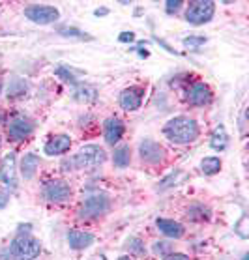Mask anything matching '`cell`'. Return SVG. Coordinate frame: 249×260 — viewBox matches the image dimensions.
I'll return each instance as SVG.
<instances>
[{
  "label": "cell",
  "instance_id": "6da1fadb",
  "mask_svg": "<svg viewBox=\"0 0 249 260\" xmlns=\"http://www.w3.org/2000/svg\"><path fill=\"white\" fill-rule=\"evenodd\" d=\"M163 135L172 144H191L199 139V124L188 116H176L165 124Z\"/></svg>",
  "mask_w": 249,
  "mask_h": 260
},
{
  "label": "cell",
  "instance_id": "7a4b0ae2",
  "mask_svg": "<svg viewBox=\"0 0 249 260\" xmlns=\"http://www.w3.org/2000/svg\"><path fill=\"white\" fill-rule=\"evenodd\" d=\"M107 159L105 150L98 144H86L79 150L75 155H71L70 159H66L62 163V169H66V172L70 171H83V169H94V167L103 165Z\"/></svg>",
  "mask_w": 249,
  "mask_h": 260
},
{
  "label": "cell",
  "instance_id": "3957f363",
  "mask_svg": "<svg viewBox=\"0 0 249 260\" xmlns=\"http://www.w3.org/2000/svg\"><path fill=\"white\" fill-rule=\"evenodd\" d=\"M40 251H42L40 242L32 236H24V234H19L10 245V254L17 260H34L40 254Z\"/></svg>",
  "mask_w": 249,
  "mask_h": 260
},
{
  "label": "cell",
  "instance_id": "277c9868",
  "mask_svg": "<svg viewBox=\"0 0 249 260\" xmlns=\"http://www.w3.org/2000/svg\"><path fill=\"white\" fill-rule=\"evenodd\" d=\"M111 210V199L103 193H94L84 199L83 206L79 210V217L81 219H96L105 215Z\"/></svg>",
  "mask_w": 249,
  "mask_h": 260
},
{
  "label": "cell",
  "instance_id": "5b68a950",
  "mask_svg": "<svg viewBox=\"0 0 249 260\" xmlns=\"http://www.w3.org/2000/svg\"><path fill=\"white\" fill-rule=\"evenodd\" d=\"M213 13H215V2L197 0V2H191L188 10H185V21L190 24L199 26V24L208 23L213 17Z\"/></svg>",
  "mask_w": 249,
  "mask_h": 260
},
{
  "label": "cell",
  "instance_id": "8992f818",
  "mask_svg": "<svg viewBox=\"0 0 249 260\" xmlns=\"http://www.w3.org/2000/svg\"><path fill=\"white\" fill-rule=\"evenodd\" d=\"M24 17L36 24H51L58 21L60 12L54 6H45V4H32L24 10Z\"/></svg>",
  "mask_w": 249,
  "mask_h": 260
},
{
  "label": "cell",
  "instance_id": "52a82bcc",
  "mask_svg": "<svg viewBox=\"0 0 249 260\" xmlns=\"http://www.w3.org/2000/svg\"><path fill=\"white\" fill-rule=\"evenodd\" d=\"M43 197H45L49 202L64 204V202L70 201V197H71L70 183L62 182V180H49V182L43 183Z\"/></svg>",
  "mask_w": 249,
  "mask_h": 260
},
{
  "label": "cell",
  "instance_id": "ba28073f",
  "mask_svg": "<svg viewBox=\"0 0 249 260\" xmlns=\"http://www.w3.org/2000/svg\"><path fill=\"white\" fill-rule=\"evenodd\" d=\"M36 127V122L28 116H15V118L8 124V139L12 142H21L26 137L32 135Z\"/></svg>",
  "mask_w": 249,
  "mask_h": 260
},
{
  "label": "cell",
  "instance_id": "9c48e42d",
  "mask_svg": "<svg viewBox=\"0 0 249 260\" xmlns=\"http://www.w3.org/2000/svg\"><path fill=\"white\" fill-rule=\"evenodd\" d=\"M139 155L144 163L150 165H160L165 159V148L161 146L160 142L152 141V139H144L139 144Z\"/></svg>",
  "mask_w": 249,
  "mask_h": 260
},
{
  "label": "cell",
  "instance_id": "30bf717a",
  "mask_svg": "<svg viewBox=\"0 0 249 260\" xmlns=\"http://www.w3.org/2000/svg\"><path fill=\"white\" fill-rule=\"evenodd\" d=\"M124 131H126V125L118 116H109L103 122V137H105L107 144H111V146L118 144L122 135H124Z\"/></svg>",
  "mask_w": 249,
  "mask_h": 260
},
{
  "label": "cell",
  "instance_id": "8fae6325",
  "mask_svg": "<svg viewBox=\"0 0 249 260\" xmlns=\"http://www.w3.org/2000/svg\"><path fill=\"white\" fill-rule=\"evenodd\" d=\"M142 98H144V88L142 86H130L120 92V107L124 111H137L142 105Z\"/></svg>",
  "mask_w": 249,
  "mask_h": 260
},
{
  "label": "cell",
  "instance_id": "7c38bea8",
  "mask_svg": "<svg viewBox=\"0 0 249 260\" xmlns=\"http://www.w3.org/2000/svg\"><path fill=\"white\" fill-rule=\"evenodd\" d=\"M70 148H71L70 135H54L45 142L43 152H45V155L54 157V155H62V154H66V152H70Z\"/></svg>",
  "mask_w": 249,
  "mask_h": 260
},
{
  "label": "cell",
  "instance_id": "4fadbf2b",
  "mask_svg": "<svg viewBox=\"0 0 249 260\" xmlns=\"http://www.w3.org/2000/svg\"><path fill=\"white\" fill-rule=\"evenodd\" d=\"M212 90L210 86L204 83H195L191 84V88L188 90V100H190L191 105L195 107H202V105H208L210 101H212Z\"/></svg>",
  "mask_w": 249,
  "mask_h": 260
},
{
  "label": "cell",
  "instance_id": "5bb4252c",
  "mask_svg": "<svg viewBox=\"0 0 249 260\" xmlns=\"http://www.w3.org/2000/svg\"><path fill=\"white\" fill-rule=\"evenodd\" d=\"M15 163H17L15 152L6 154L4 157H2V163H0V180L6 183V185H12V187L17 185V178H15Z\"/></svg>",
  "mask_w": 249,
  "mask_h": 260
},
{
  "label": "cell",
  "instance_id": "9a60e30c",
  "mask_svg": "<svg viewBox=\"0 0 249 260\" xmlns=\"http://www.w3.org/2000/svg\"><path fill=\"white\" fill-rule=\"evenodd\" d=\"M96 236L92 232H83V231H70L68 232V243H70L71 249L75 251H81V249H86L94 243Z\"/></svg>",
  "mask_w": 249,
  "mask_h": 260
},
{
  "label": "cell",
  "instance_id": "2e32d148",
  "mask_svg": "<svg viewBox=\"0 0 249 260\" xmlns=\"http://www.w3.org/2000/svg\"><path fill=\"white\" fill-rule=\"evenodd\" d=\"M155 226H158L167 238H174V240H178V238H182L185 234L184 225H180L174 219H163V217L155 219Z\"/></svg>",
  "mask_w": 249,
  "mask_h": 260
},
{
  "label": "cell",
  "instance_id": "e0dca14e",
  "mask_svg": "<svg viewBox=\"0 0 249 260\" xmlns=\"http://www.w3.org/2000/svg\"><path fill=\"white\" fill-rule=\"evenodd\" d=\"M210 215H212L210 208L204 206V204H201V202L191 204V206L185 210V217L190 219V221H193V223H202V221H208V219H210Z\"/></svg>",
  "mask_w": 249,
  "mask_h": 260
},
{
  "label": "cell",
  "instance_id": "ac0fdd59",
  "mask_svg": "<svg viewBox=\"0 0 249 260\" xmlns=\"http://www.w3.org/2000/svg\"><path fill=\"white\" fill-rule=\"evenodd\" d=\"M38 165H40V157L36 154H26L21 161V174H23L24 180H30L34 178L36 171H38Z\"/></svg>",
  "mask_w": 249,
  "mask_h": 260
},
{
  "label": "cell",
  "instance_id": "d6986e66",
  "mask_svg": "<svg viewBox=\"0 0 249 260\" xmlns=\"http://www.w3.org/2000/svg\"><path fill=\"white\" fill-rule=\"evenodd\" d=\"M26 92H28V84L24 83L23 79H13V81H10L6 90L8 100H21V98L26 95Z\"/></svg>",
  "mask_w": 249,
  "mask_h": 260
},
{
  "label": "cell",
  "instance_id": "ffe728a7",
  "mask_svg": "<svg viewBox=\"0 0 249 260\" xmlns=\"http://www.w3.org/2000/svg\"><path fill=\"white\" fill-rule=\"evenodd\" d=\"M185 178H188V172L185 171H174L158 183V189L165 191V189H169V187H176V185H180V183L184 182Z\"/></svg>",
  "mask_w": 249,
  "mask_h": 260
},
{
  "label": "cell",
  "instance_id": "44dd1931",
  "mask_svg": "<svg viewBox=\"0 0 249 260\" xmlns=\"http://www.w3.org/2000/svg\"><path fill=\"white\" fill-rule=\"evenodd\" d=\"M113 163L114 167H118V169H126V167H130L131 163V150L130 146H118L114 150L113 154Z\"/></svg>",
  "mask_w": 249,
  "mask_h": 260
},
{
  "label": "cell",
  "instance_id": "7402d4cb",
  "mask_svg": "<svg viewBox=\"0 0 249 260\" xmlns=\"http://www.w3.org/2000/svg\"><path fill=\"white\" fill-rule=\"evenodd\" d=\"M227 141H229V135H227L225 127L220 125V127H215V129H213L212 137H210V146H212L213 150L221 152V150H225Z\"/></svg>",
  "mask_w": 249,
  "mask_h": 260
},
{
  "label": "cell",
  "instance_id": "603a6c76",
  "mask_svg": "<svg viewBox=\"0 0 249 260\" xmlns=\"http://www.w3.org/2000/svg\"><path fill=\"white\" fill-rule=\"evenodd\" d=\"M201 171L208 176H212V174H217L221 171V159L220 157H215V155H208L204 159L201 161Z\"/></svg>",
  "mask_w": 249,
  "mask_h": 260
},
{
  "label": "cell",
  "instance_id": "cb8c5ba5",
  "mask_svg": "<svg viewBox=\"0 0 249 260\" xmlns=\"http://www.w3.org/2000/svg\"><path fill=\"white\" fill-rule=\"evenodd\" d=\"M73 95H75V100L77 101H84V103H88V101L96 100L98 92H96V88L88 86V84H77V88H75Z\"/></svg>",
  "mask_w": 249,
  "mask_h": 260
},
{
  "label": "cell",
  "instance_id": "d4e9b609",
  "mask_svg": "<svg viewBox=\"0 0 249 260\" xmlns=\"http://www.w3.org/2000/svg\"><path fill=\"white\" fill-rule=\"evenodd\" d=\"M56 75H58L64 83H70V84H75L77 83V79H75V71H71L68 66H58L56 68V71H54Z\"/></svg>",
  "mask_w": 249,
  "mask_h": 260
},
{
  "label": "cell",
  "instance_id": "484cf974",
  "mask_svg": "<svg viewBox=\"0 0 249 260\" xmlns=\"http://www.w3.org/2000/svg\"><path fill=\"white\" fill-rule=\"evenodd\" d=\"M126 247L130 249L131 253H135V254H144L146 253V249H144V243H142L141 238H130L128 242H126Z\"/></svg>",
  "mask_w": 249,
  "mask_h": 260
},
{
  "label": "cell",
  "instance_id": "4316f807",
  "mask_svg": "<svg viewBox=\"0 0 249 260\" xmlns=\"http://www.w3.org/2000/svg\"><path fill=\"white\" fill-rule=\"evenodd\" d=\"M204 43H206V38H204V36H193V38H185L184 40V45L185 47H190V49H197V47H201V45H204Z\"/></svg>",
  "mask_w": 249,
  "mask_h": 260
},
{
  "label": "cell",
  "instance_id": "83f0119b",
  "mask_svg": "<svg viewBox=\"0 0 249 260\" xmlns=\"http://www.w3.org/2000/svg\"><path fill=\"white\" fill-rule=\"evenodd\" d=\"M152 249H154V253L167 256L169 253H172V243L171 242H155Z\"/></svg>",
  "mask_w": 249,
  "mask_h": 260
},
{
  "label": "cell",
  "instance_id": "f1b7e54d",
  "mask_svg": "<svg viewBox=\"0 0 249 260\" xmlns=\"http://www.w3.org/2000/svg\"><path fill=\"white\" fill-rule=\"evenodd\" d=\"M58 32L62 36H66V38H81V40H86V38H88V34H84V32H81V30H77V28H60Z\"/></svg>",
  "mask_w": 249,
  "mask_h": 260
},
{
  "label": "cell",
  "instance_id": "f546056e",
  "mask_svg": "<svg viewBox=\"0 0 249 260\" xmlns=\"http://www.w3.org/2000/svg\"><path fill=\"white\" fill-rule=\"evenodd\" d=\"M165 6H167V8H165L167 13H176L178 10L182 8V2H180V0H176V2H172V0H169V2H167Z\"/></svg>",
  "mask_w": 249,
  "mask_h": 260
},
{
  "label": "cell",
  "instance_id": "4dcf8cb0",
  "mask_svg": "<svg viewBox=\"0 0 249 260\" xmlns=\"http://www.w3.org/2000/svg\"><path fill=\"white\" fill-rule=\"evenodd\" d=\"M163 260H191V258L184 253H169L167 256H163Z\"/></svg>",
  "mask_w": 249,
  "mask_h": 260
},
{
  "label": "cell",
  "instance_id": "1f68e13d",
  "mask_svg": "<svg viewBox=\"0 0 249 260\" xmlns=\"http://www.w3.org/2000/svg\"><path fill=\"white\" fill-rule=\"evenodd\" d=\"M118 40H120L122 43L133 42V40H135V34H133V32H122V34L118 36Z\"/></svg>",
  "mask_w": 249,
  "mask_h": 260
},
{
  "label": "cell",
  "instance_id": "d6a6232c",
  "mask_svg": "<svg viewBox=\"0 0 249 260\" xmlns=\"http://www.w3.org/2000/svg\"><path fill=\"white\" fill-rule=\"evenodd\" d=\"M10 201V195H8L6 191H0V208H4Z\"/></svg>",
  "mask_w": 249,
  "mask_h": 260
},
{
  "label": "cell",
  "instance_id": "836d02e7",
  "mask_svg": "<svg viewBox=\"0 0 249 260\" xmlns=\"http://www.w3.org/2000/svg\"><path fill=\"white\" fill-rule=\"evenodd\" d=\"M90 260H107V258H105V254H96V256H92Z\"/></svg>",
  "mask_w": 249,
  "mask_h": 260
},
{
  "label": "cell",
  "instance_id": "e575fe53",
  "mask_svg": "<svg viewBox=\"0 0 249 260\" xmlns=\"http://www.w3.org/2000/svg\"><path fill=\"white\" fill-rule=\"evenodd\" d=\"M4 120H6V114H4V111L0 109V124H4Z\"/></svg>",
  "mask_w": 249,
  "mask_h": 260
},
{
  "label": "cell",
  "instance_id": "d590c367",
  "mask_svg": "<svg viewBox=\"0 0 249 260\" xmlns=\"http://www.w3.org/2000/svg\"><path fill=\"white\" fill-rule=\"evenodd\" d=\"M107 10H96V15H105Z\"/></svg>",
  "mask_w": 249,
  "mask_h": 260
},
{
  "label": "cell",
  "instance_id": "8d00e7d4",
  "mask_svg": "<svg viewBox=\"0 0 249 260\" xmlns=\"http://www.w3.org/2000/svg\"><path fill=\"white\" fill-rule=\"evenodd\" d=\"M118 260H133V258H131V256H120Z\"/></svg>",
  "mask_w": 249,
  "mask_h": 260
},
{
  "label": "cell",
  "instance_id": "74e56055",
  "mask_svg": "<svg viewBox=\"0 0 249 260\" xmlns=\"http://www.w3.org/2000/svg\"><path fill=\"white\" fill-rule=\"evenodd\" d=\"M0 90H2V83H0Z\"/></svg>",
  "mask_w": 249,
  "mask_h": 260
}]
</instances>
